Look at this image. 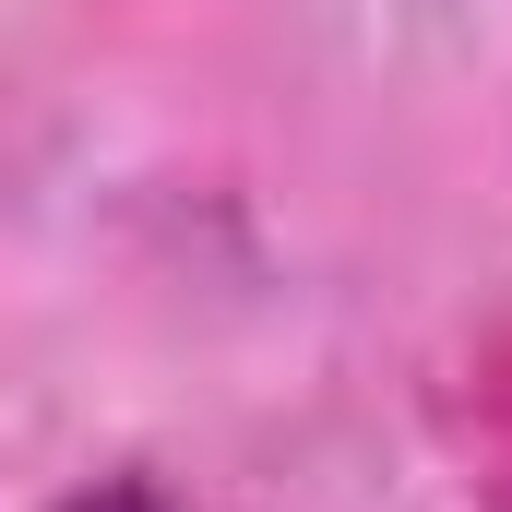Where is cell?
Segmentation results:
<instances>
[{"label": "cell", "instance_id": "cell-1", "mask_svg": "<svg viewBox=\"0 0 512 512\" xmlns=\"http://www.w3.org/2000/svg\"><path fill=\"white\" fill-rule=\"evenodd\" d=\"M48 512H167V489L155 477H96V489H72V501H48Z\"/></svg>", "mask_w": 512, "mask_h": 512}]
</instances>
